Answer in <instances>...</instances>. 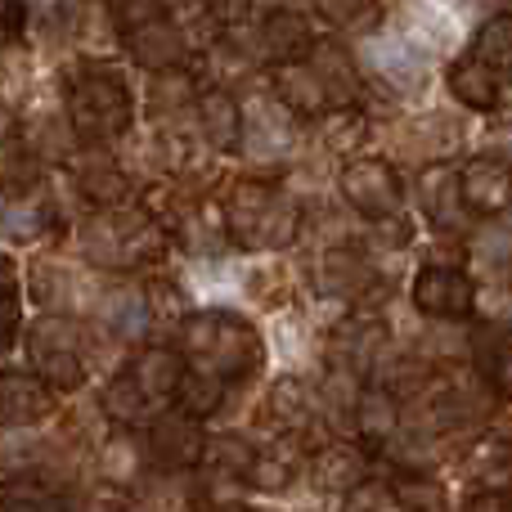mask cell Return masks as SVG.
<instances>
[{
    "label": "cell",
    "instance_id": "9c48e42d",
    "mask_svg": "<svg viewBox=\"0 0 512 512\" xmlns=\"http://www.w3.org/2000/svg\"><path fill=\"white\" fill-rule=\"evenodd\" d=\"M185 369H189L185 351H180V346H167V342L140 346V351H135V360L126 364V373L135 378V387L144 391V400H149L153 409L176 405L180 382H185Z\"/></svg>",
    "mask_w": 512,
    "mask_h": 512
},
{
    "label": "cell",
    "instance_id": "603a6c76",
    "mask_svg": "<svg viewBox=\"0 0 512 512\" xmlns=\"http://www.w3.org/2000/svg\"><path fill=\"white\" fill-rule=\"evenodd\" d=\"M382 337H387V328H382L378 319H351V324L333 337V364L337 369H351L355 378H364L382 355Z\"/></svg>",
    "mask_w": 512,
    "mask_h": 512
},
{
    "label": "cell",
    "instance_id": "ee69618b",
    "mask_svg": "<svg viewBox=\"0 0 512 512\" xmlns=\"http://www.w3.org/2000/svg\"><path fill=\"white\" fill-rule=\"evenodd\" d=\"M18 328H23V306H18V288L14 283H0V355L14 346Z\"/></svg>",
    "mask_w": 512,
    "mask_h": 512
},
{
    "label": "cell",
    "instance_id": "9a60e30c",
    "mask_svg": "<svg viewBox=\"0 0 512 512\" xmlns=\"http://www.w3.org/2000/svg\"><path fill=\"white\" fill-rule=\"evenodd\" d=\"M256 45H261V54L279 68V63H301L310 50H315V27H310V18L301 14V9H270V14L261 18V27H256Z\"/></svg>",
    "mask_w": 512,
    "mask_h": 512
},
{
    "label": "cell",
    "instance_id": "836d02e7",
    "mask_svg": "<svg viewBox=\"0 0 512 512\" xmlns=\"http://www.w3.org/2000/svg\"><path fill=\"white\" fill-rule=\"evenodd\" d=\"M459 140H463V122H450V117L436 113V117H427V122L414 126V135H409V149H414L418 162H441Z\"/></svg>",
    "mask_w": 512,
    "mask_h": 512
},
{
    "label": "cell",
    "instance_id": "7a4b0ae2",
    "mask_svg": "<svg viewBox=\"0 0 512 512\" xmlns=\"http://www.w3.org/2000/svg\"><path fill=\"white\" fill-rule=\"evenodd\" d=\"M180 351L189 364L221 373L225 382H243L265 369L261 333L234 310H194L180 319Z\"/></svg>",
    "mask_w": 512,
    "mask_h": 512
},
{
    "label": "cell",
    "instance_id": "4fadbf2b",
    "mask_svg": "<svg viewBox=\"0 0 512 512\" xmlns=\"http://www.w3.org/2000/svg\"><path fill=\"white\" fill-rule=\"evenodd\" d=\"M122 45H126V54H131L140 68H149V72L185 68V63H189L185 32H180V23H176V18H167V14H158V18H149V23L122 32Z\"/></svg>",
    "mask_w": 512,
    "mask_h": 512
},
{
    "label": "cell",
    "instance_id": "ac0fdd59",
    "mask_svg": "<svg viewBox=\"0 0 512 512\" xmlns=\"http://www.w3.org/2000/svg\"><path fill=\"white\" fill-rule=\"evenodd\" d=\"M378 283V270L351 248H333L319 261V292L333 301H360Z\"/></svg>",
    "mask_w": 512,
    "mask_h": 512
},
{
    "label": "cell",
    "instance_id": "ffe728a7",
    "mask_svg": "<svg viewBox=\"0 0 512 512\" xmlns=\"http://www.w3.org/2000/svg\"><path fill=\"white\" fill-rule=\"evenodd\" d=\"M77 194H81V203L104 212V207L131 203V180H126V171L117 167V162H108L104 153H86V162L77 167Z\"/></svg>",
    "mask_w": 512,
    "mask_h": 512
},
{
    "label": "cell",
    "instance_id": "277c9868",
    "mask_svg": "<svg viewBox=\"0 0 512 512\" xmlns=\"http://www.w3.org/2000/svg\"><path fill=\"white\" fill-rule=\"evenodd\" d=\"M225 230L239 248H288L301 230V207L265 180H239L225 198Z\"/></svg>",
    "mask_w": 512,
    "mask_h": 512
},
{
    "label": "cell",
    "instance_id": "d6986e66",
    "mask_svg": "<svg viewBox=\"0 0 512 512\" xmlns=\"http://www.w3.org/2000/svg\"><path fill=\"white\" fill-rule=\"evenodd\" d=\"M54 225V203L45 194H14L0 198V239L9 243H36Z\"/></svg>",
    "mask_w": 512,
    "mask_h": 512
},
{
    "label": "cell",
    "instance_id": "f35d334b",
    "mask_svg": "<svg viewBox=\"0 0 512 512\" xmlns=\"http://www.w3.org/2000/svg\"><path fill=\"white\" fill-rule=\"evenodd\" d=\"M468 463L477 472V481H486V486H508L512 481V445L504 441H481Z\"/></svg>",
    "mask_w": 512,
    "mask_h": 512
},
{
    "label": "cell",
    "instance_id": "7dc6e473",
    "mask_svg": "<svg viewBox=\"0 0 512 512\" xmlns=\"http://www.w3.org/2000/svg\"><path fill=\"white\" fill-rule=\"evenodd\" d=\"M468 504H472V508H512V499L499 495V490H486V495H472Z\"/></svg>",
    "mask_w": 512,
    "mask_h": 512
},
{
    "label": "cell",
    "instance_id": "60d3db41",
    "mask_svg": "<svg viewBox=\"0 0 512 512\" xmlns=\"http://www.w3.org/2000/svg\"><path fill=\"white\" fill-rule=\"evenodd\" d=\"M342 504L351 508V512H364V508H400V499H396V486H387V481L360 477V481H355V486L342 495Z\"/></svg>",
    "mask_w": 512,
    "mask_h": 512
},
{
    "label": "cell",
    "instance_id": "681fc988",
    "mask_svg": "<svg viewBox=\"0 0 512 512\" xmlns=\"http://www.w3.org/2000/svg\"><path fill=\"white\" fill-rule=\"evenodd\" d=\"M5 135H14V113L0 104V140H5Z\"/></svg>",
    "mask_w": 512,
    "mask_h": 512
},
{
    "label": "cell",
    "instance_id": "b9f144b4",
    "mask_svg": "<svg viewBox=\"0 0 512 512\" xmlns=\"http://www.w3.org/2000/svg\"><path fill=\"white\" fill-rule=\"evenodd\" d=\"M104 5H108V18H113L117 32H131V27L167 14V0H104Z\"/></svg>",
    "mask_w": 512,
    "mask_h": 512
},
{
    "label": "cell",
    "instance_id": "c3c4849f",
    "mask_svg": "<svg viewBox=\"0 0 512 512\" xmlns=\"http://www.w3.org/2000/svg\"><path fill=\"white\" fill-rule=\"evenodd\" d=\"M490 153H499V158L512 162V126H508V131H499L495 140H490Z\"/></svg>",
    "mask_w": 512,
    "mask_h": 512
},
{
    "label": "cell",
    "instance_id": "8fae6325",
    "mask_svg": "<svg viewBox=\"0 0 512 512\" xmlns=\"http://www.w3.org/2000/svg\"><path fill=\"white\" fill-rule=\"evenodd\" d=\"M459 194H463V207H468V212L504 216L512 207V162L499 158V153L472 158L468 167L459 171Z\"/></svg>",
    "mask_w": 512,
    "mask_h": 512
},
{
    "label": "cell",
    "instance_id": "cb8c5ba5",
    "mask_svg": "<svg viewBox=\"0 0 512 512\" xmlns=\"http://www.w3.org/2000/svg\"><path fill=\"white\" fill-rule=\"evenodd\" d=\"M450 95L459 99L463 108H472V113H490V108L499 104V68H490L486 59H459L450 68Z\"/></svg>",
    "mask_w": 512,
    "mask_h": 512
},
{
    "label": "cell",
    "instance_id": "74e56055",
    "mask_svg": "<svg viewBox=\"0 0 512 512\" xmlns=\"http://www.w3.org/2000/svg\"><path fill=\"white\" fill-rule=\"evenodd\" d=\"M198 90L185 68H162L153 72V108L158 113H176V108H194Z\"/></svg>",
    "mask_w": 512,
    "mask_h": 512
},
{
    "label": "cell",
    "instance_id": "7402d4cb",
    "mask_svg": "<svg viewBox=\"0 0 512 512\" xmlns=\"http://www.w3.org/2000/svg\"><path fill=\"white\" fill-rule=\"evenodd\" d=\"M274 99H279L292 117H315V113H324V108H333L324 95V86H319L315 68H310L306 59L279 63V68H274Z\"/></svg>",
    "mask_w": 512,
    "mask_h": 512
},
{
    "label": "cell",
    "instance_id": "7c38bea8",
    "mask_svg": "<svg viewBox=\"0 0 512 512\" xmlns=\"http://www.w3.org/2000/svg\"><path fill=\"white\" fill-rule=\"evenodd\" d=\"M364 59H369V68L378 72L382 81H387L396 95H423L427 90V54L418 50V45H409L405 36H373L369 45H364Z\"/></svg>",
    "mask_w": 512,
    "mask_h": 512
},
{
    "label": "cell",
    "instance_id": "f6af8a7d",
    "mask_svg": "<svg viewBox=\"0 0 512 512\" xmlns=\"http://www.w3.org/2000/svg\"><path fill=\"white\" fill-rule=\"evenodd\" d=\"M203 9H207V14H212L221 27H239L243 18H248L252 0H203Z\"/></svg>",
    "mask_w": 512,
    "mask_h": 512
},
{
    "label": "cell",
    "instance_id": "4dcf8cb0",
    "mask_svg": "<svg viewBox=\"0 0 512 512\" xmlns=\"http://www.w3.org/2000/svg\"><path fill=\"white\" fill-rule=\"evenodd\" d=\"M77 499L72 495H59L54 481H41L32 472H14V477L0 486V508H36V512H50V508H72Z\"/></svg>",
    "mask_w": 512,
    "mask_h": 512
},
{
    "label": "cell",
    "instance_id": "ba28073f",
    "mask_svg": "<svg viewBox=\"0 0 512 512\" xmlns=\"http://www.w3.org/2000/svg\"><path fill=\"white\" fill-rule=\"evenodd\" d=\"M409 297H414V306L432 319H463V315H472V306H477V283H472V274L459 270V265L432 261L414 274Z\"/></svg>",
    "mask_w": 512,
    "mask_h": 512
},
{
    "label": "cell",
    "instance_id": "484cf974",
    "mask_svg": "<svg viewBox=\"0 0 512 512\" xmlns=\"http://www.w3.org/2000/svg\"><path fill=\"white\" fill-rule=\"evenodd\" d=\"M310 477H315L324 490H342L346 495L360 477H369V459H364V450H355V445H346V441L319 445L315 463H310Z\"/></svg>",
    "mask_w": 512,
    "mask_h": 512
},
{
    "label": "cell",
    "instance_id": "44dd1931",
    "mask_svg": "<svg viewBox=\"0 0 512 512\" xmlns=\"http://www.w3.org/2000/svg\"><path fill=\"white\" fill-rule=\"evenodd\" d=\"M306 63L315 68L328 104H351V99L360 95V68H355L351 50H342L337 41H315V50L306 54Z\"/></svg>",
    "mask_w": 512,
    "mask_h": 512
},
{
    "label": "cell",
    "instance_id": "83f0119b",
    "mask_svg": "<svg viewBox=\"0 0 512 512\" xmlns=\"http://www.w3.org/2000/svg\"><path fill=\"white\" fill-rule=\"evenodd\" d=\"M400 36H405L409 45H418L423 54H436V50H450V45H454V23L436 5L409 0V5H405V23H400Z\"/></svg>",
    "mask_w": 512,
    "mask_h": 512
},
{
    "label": "cell",
    "instance_id": "7bdbcfd3",
    "mask_svg": "<svg viewBox=\"0 0 512 512\" xmlns=\"http://www.w3.org/2000/svg\"><path fill=\"white\" fill-rule=\"evenodd\" d=\"M396 499L400 508H445V490L436 481H423V477H405L396 481Z\"/></svg>",
    "mask_w": 512,
    "mask_h": 512
},
{
    "label": "cell",
    "instance_id": "3957f363",
    "mask_svg": "<svg viewBox=\"0 0 512 512\" xmlns=\"http://www.w3.org/2000/svg\"><path fill=\"white\" fill-rule=\"evenodd\" d=\"M81 252L95 270H140L162 256V225L144 207H104L81 230Z\"/></svg>",
    "mask_w": 512,
    "mask_h": 512
},
{
    "label": "cell",
    "instance_id": "d4e9b609",
    "mask_svg": "<svg viewBox=\"0 0 512 512\" xmlns=\"http://www.w3.org/2000/svg\"><path fill=\"white\" fill-rule=\"evenodd\" d=\"M400 427V396L391 387H369L355 400V432L369 445H387Z\"/></svg>",
    "mask_w": 512,
    "mask_h": 512
},
{
    "label": "cell",
    "instance_id": "8d00e7d4",
    "mask_svg": "<svg viewBox=\"0 0 512 512\" xmlns=\"http://www.w3.org/2000/svg\"><path fill=\"white\" fill-rule=\"evenodd\" d=\"M472 50H477V59H486L490 68L508 72L512 68V14H490L486 23H481Z\"/></svg>",
    "mask_w": 512,
    "mask_h": 512
},
{
    "label": "cell",
    "instance_id": "8992f818",
    "mask_svg": "<svg viewBox=\"0 0 512 512\" xmlns=\"http://www.w3.org/2000/svg\"><path fill=\"white\" fill-rule=\"evenodd\" d=\"M149 459H153V472H194L203 468V454H207V432H203V418L189 414L180 405H167L149 418Z\"/></svg>",
    "mask_w": 512,
    "mask_h": 512
},
{
    "label": "cell",
    "instance_id": "e575fe53",
    "mask_svg": "<svg viewBox=\"0 0 512 512\" xmlns=\"http://www.w3.org/2000/svg\"><path fill=\"white\" fill-rule=\"evenodd\" d=\"M319 135H324V144L333 153H351V149H360V140L369 135V117L364 113H355V108H346V104H333V108H324V122H319Z\"/></svg>",
    "mask_w": 512,
    "mask_h": 512
},
{
    "label": "cell",
    "instance_id": "5b68a950",
    "mask_svg": "<svg viewBox=\"0 0 512 512\" xmlns=\"http://www.w3.org/2000/svg\"><path fill=\"white\" fill-rule=\"evenodd\" d=\"M27 360L50 387H59V396L86 387L90 378V351H86V328L81 319L45 310L32 328H27Z\"/></svg>",
    "mask_w": 512,
    "mask_h": 512
},
{
    "label": "cell",
    "instance_id": "f1b7e54d",
    "mask_svg": "<svg viewBox=\"0 0 512 512\" xmlns=\"http://www.w3.org/2000/svg\"><path fill=\"white\" fill-rule=\"evenodd\" d=\"M423 212L432 216V225H441V230H454V225L463 221V194H459V171L450 167H432L423 176Z\"/></svg>",
    "mask_w": 512,
    "mask_h": 512
},
{
    "label": "cell",
    "instance_id": "5bb4252c",
    "mask_svg": "<svg viewBox=\"0 0 512 512\" xmlns=\"http://www.w3.org/2000/svg\"><path fill=\"white\" fill-rule=\"evenodd\" d=\"M95 468H99V481H104V486H117V490L140 486V481L153 472L149 441H144L135 427H117V432L99 445Z\"/></svg>",
    "mask_w": 512,
    "mask_h": 512
},
{
    "label": "cell",
    "instance_id": "bcb514c9",
    "mask_svg": "<svg viewBox=\"0 0 512 512\" xmlns=\"http://www.w3.org/2000/svg\"><path fill=\"white\" fill-rule=\"evenodd\" d=\"M27 0H0V36H14V32H23V23H27Z\"/></svg>",
    "mask_w": 512,
    "mask_h": 512
},
{
    "label": "cell",
    "instance_id": "d590c367",
    "mask_svg": "<svg viewBox=\"0 0 512 512\" xmlns=\"http://www.w3.org/2000/svg\"><path fill=\"white\" fill-rule=\"evenodd\" d=\"M270 414L283 432H301V427L310 423V414H315V405H310L306 387H301L297 378H283L279 387L270 391Z\"/></svg>",
    "mask_w": 512,
    "mask_h": 512
},
{
    "label": "cell",
    "instance_id": "4316f807",
    "mask_svg": "<svg viewBox=\"0 0 512 512\" xmlns=\"http://www.w3.org/2000/svg\"><path fill=\"white\" fill-rule=\"evenodd\" d=\"M36 185H41V153L27 140L5 135V140H0V198L32 194Z\"/></svg>",
    "mask_w": 512,
    "mask_h": 512
},
{
    "label": "cell",
    "instance_id": "6da1fadb",
    "mask_svg": "<svg viewBox=\"0 0 512 512\" xmlns=\"http://www.w3.org/2000/svg\"><path fill=\"white\" fill-rule=\"evenodd\" d=\"M68 122L81 144L104 149L122 140L135 122V90L126 72L108 59H81L68 77Z\"/></svg>",
    "mask_w": 512,
    "mask_h": 512
},
{
    "label": "cell",
    "instance_id": "d6a6232c",
    "mask_svg": "<svg viewBox=\"0 0 512 512\" xmlns=\"http://www.w3.org/2000/svg\"><path fill=\"white\" fill-rule=\"evenodd\" d=\"M203 463H207V472H212V477L243 481V486H248V472L256 463V450L248 441H239V436H216V441H207Z\"/></svg>",
    "mask_w": 512,
    "mask_h": 512
},
{
    "label": "cell",
    "instance_id": "f546056e",
    "mask_svg": "<svg viewBox=\"0 0 512 512\" xmlns=\"http://www.w3.org/2000/svg\"><path fill=\"white\" fill-rule=\"evenodd\" d=\"M99 405H104V414L113 418V423H122V427H140V423H149L158 409L144 400V391L135 387V378L126 369H117L113 378H108V387H104V396H99Z\"/></svg>",
    "mask_w": 512,
    "mask_h": 512
},
{
    "label": "cell",
    "instance_id": "ab89813d",
    "mask_svg": "<svg viewBox=\"0 0 512 512\" xmlns=\"http://www.w3.org/2000/svg\"><path fill=\"white\" fill-rule=\"evenodd\" d=\"M315 9L324 23L342 27V32H360L378 18V0H315Z\"/></svg>",
    "mask_w": 512,
    "mask_h": 512
},
{
    "label": "cell",
    "instance_id": "30bf717a",
    "mask_svg": "<svg viewBox=\"0 0 512 512\" xmlns=\"http://www.w3.org/2000/svg\"><path fill=\"white\" fill-rule=\"evenodd\" d=\"M59 409V387L41 378L36 369L0 373V418L18 427H41Z\"/></svg>",
    "mask_w": 512,
    "mask_h": 512
},
{
    "label": "cell",
    "instance_id": "1f68e13d",
    "mask_svg": "<svg viewBox=\"0 0 512 512\" xmlns=\"http://www.w3.org/2000/svg\"><path fill=\"white\" fill-rule=\"evenodd\" d=\"M225 391H230V382H225L221 373L203 369V364H189L185 382H180L176 405L189 409V414H198V418H207V414H216V409L225 405Z\"/></svg>",
    "mask_w": 512,
    "mask_h": 512
},
{
    "label": "cell",
    "instance_id": "52a82bcc",
    "mask_svg": "<svg viewBox=\"0 0 512 512\" xmlns=\"http://www.w3.org/2000/svg\"><path fill=\"white\" fill-rule=\"evenodd\" d=\"M337 189H342L346 207L360 212L364 221H387V216L400 212L405 203V185H400V171L382 158H355L342 167L337 176Z\"/></svg>",
    "mask_w": 512,
    "mask_h": 512
},
{
    "label": "cell",
    "instance_id": "2e32d148",
    "mask_svg": "<svg viewBox=\"0 0 512 512\" xmlns=\"http://www.w3.org/2000/svg\"><path fill=\"white\" fill-rule=\"evenodd\" d=\"M198 131L216 153H239L243 149V104L225 86H207L194 99Z\"/></svg>",
    "mask_w": 512,
    "mask_h": 512
},
{
    "label": "cell",
    "instance_id": "e0dca14e",
    "mask_svg": "<svg viewBox=\"0 0 512 512\" xmlns=\"http://www.w3.org/2000/svg\"><path fill=\"white\" fill-rule=\"evenodd\" d=\"M472 364L490 396H512V328L481 324L472 333Z\"/></svg>",
    "mask_w": 512,
    "mask_h": 512
}]
</instances>
